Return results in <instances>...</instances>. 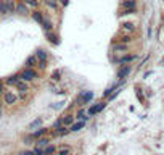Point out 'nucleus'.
Wrapping results in <instances>:
<instances>
[{
    "label": "nucleus",
    "instance_id": "nucleus-1",
    "mask_svg": "<svg viewBox=\"0 0 164 155\" xmlns=\"http://www.w3.org/2000/svg\"><path fill=\"white\" fill-rule=\"evenodd\" d=\"M37 76H39V74H37V71H36L34 68H29V66H26V68L19 73V78H21V79H23V81H28V82H29V81H34Z\"/></svg>",
    "mask_w": 164,
    "mask_h": 155
},
{
    "label": "nucleus",
    "instance_id": "nucleus-2",
    "mask_svg": "<svg viewBox=\"0 0 164 155\" xmlns=\"http://www.w3.org/2000/svg\"><path fill=\"white\" fill-rule=\"evenodd\" d=\"M93 99V92L92 90H82L81 94L77 95V102L79 105H85V103H89Z\"/></svg>",
    "mask_w": 164,
    "mask_h": 155
},
{
    "label": "nucleus",
    "instance_id": "nucleus-3",
    "mask_svg": "<svg viewBox=\"0 0 164 155\" xmlns=\"http://www.w3.org/2000/svg\"><path fill=\"white\" fill-rule=\"evenodd\" d=\"M16 102H18V95L15 94V92H11V90L3 92V103H7V105H15Z\"/></svg>",
    "mask_w": 164,
    "mask_h": 155
},
{
    "label": "nucleus",
    "instance_id": "nucleus-4",
    "mask_svg": "<svg viewBox=\"0 0 164 155\" xmlns=\"http://www.w3.org/2000/svg\"><path fill=\"white\" fill-rule=\"evenodd\" d=\"M37 60H39V65H40V68H45L47 65V60H48V55H47L45 50H37Z\"/></svg>",
    "mask_w": 164,
    "mask_h": 155
},
{
    "label": "nucleus",
    "instance_id": "nucleus-5",
    "mask_svg": "<svg viewBox=\"0 0 164 155\" xmlns=\"http://www.w3.org/2000/svg\"><path fill=\"white\" fill-rule=\"evenodd\" d=\"M105 107H106V103H97V105H93V107H90V108H89L87 115H89V116H93V115L100 113V111H101Z\"/></svg>",
    "mask_w": 164,
    "mask_h": 155
},
{
    "label": "nucleus",
    "instance_id": "nucleus-6",
    "mask_svg": "<svg viewBox=\"0 0 164 155\" xmlns=\"http://www.w3.org/2000/svg\"><path fill=\"white\" fill-rule=\"evenodd\" d=\"M16 13L26 16V15H29V7L24 3V2H19V3H16Z\"/></svg>",
    "mask_w": 164,
    "mask_h": 155
},
{
    "label": "nucleus",
    "instance_id": "nucleus-7",
    "mask_svg": "<svg viewBox=\"0 0 164 155\" xmlns=\"http://www.w3.org/2000/svg\"><path fill=\"white\" fill-rule=\"evenodd\" d=\"M129 73H130V66H129V65H124L122 68H119L118 78H119V79H124L126 76H129Z\"/></svg>",
    "mask_w": 164,
    "mask_h": 155
},
{
    "label": "nucleus",
    "instance_id": "nucleus-8",
    "mask_svg": "<svg viewBox=\"0 0 164 155\" xmlns=\"http://www.w3.org/2000/svg\"><path fill=\"white\" fill-rule=\"evenodd\" d=\"M15 87H16V89L19 90V92H28V90H29V84H28V81H23V79H19V81H18V84H16Z\"/></svg>",
    "mask_w": 164,
    "mask_h": 155
},
{
    "label": "nucleus",
    "instance_id": "nucleus-9",
    "mask_svg": "<svg viewBox=\"0 0 164 155\" xmlns=\"http://www.w3.org/2000/svg\"><path fill=\"white\" fill-rule=\"evenodd\" d=\"M5 5H7V12H8V15L16 12V3H15V0H5Z\"/></svg>",
    "mask_w": 164,
    "mask_h": 155
},
{
    "label": "nucleus",
    "instance_id": "nucleus-10",
    "mask_svg": "<svg viewBox=\"0 0 164 155\" xmlns=\"http://www.w3.org/2000/svg\"><path fill=\"white\" fill-rule=\"evenodd\" d=\"M84 126H85V121H84V120H79L77 123H73V124H71L69 131H81Z\"/></svg>",
    "mask_w": 164,
    "mask_h": 155
},
{
    "label": "nucleus",
    "instance_id": "nucleus-11",
    "mask_svg": "<svg viewBox=\"0 0 164 155\" xmlns=\"http://www.w3.org/2000/svg\"><path fill=\"white\" fill-rule=\"evenodd\" d=\"M19 79H21V78H19V74H13V76L7 78V81H5V82H7L8 86H16Z\"/></svg>",
    "mask_w": 164,
    "mask_h": 155
},
{
    "label": "nucleus",
    "instance_id": "nucleus-12",
    "mask_svg": "<svg viewBox=\"0 0 164 155\" xmlns=\"http://www.w3.org/2000/svg\"><path fill=\"white\" fill-rule=\"evenodd\" d=\"M45 134H47V129L45 128H42V129H39V131H34L29 137L31 139H39V137H42V136H45Z\"/></svg>",
    "mask_w": 164,
    "mask_h": 155
},
{
    "label": "nucleus",
    "instance_id": "nucleus-13",
    "mask_svg": "<svg viewBox=\"0 0 164 155\" xmlns=\"http://www.w3.org/2000/svg\"><path fill=\"white\" fill-rule=\"evenodd\" d=\"M36 65H37V55H31V57H28V60H26V66L34 68Z\"/></svg>",
    "mask_w": 164,
    "mask_h": 155
},
{
    "label": "nucleus",
    "instance_id": "nucleus-14",
    "mask_svg": "<svg viewBox=\"0 0 164 155\" xmlns=\"http://www.w3.org/2000/svg\"><path fill=\"white\" fill-rule=\"evenodd\" d=\"M63 124H65V126H68L69 128L71 124H73L74 123V115H66V116H63Z\"/></svg>",
    "mask_w": 164,
    "mask_h": 155
},
{
    "label": "nucleus",
    "instance_id": "nucleus-15",
    "mask_svg": "<svg viewBox=\"0 0 164 155\" xmlns=\"http://www.w3.org/2000/svg\"><path fill=\"white\" fill-rule=\"evenodd\" d=\"M122 7H124L126 10L135 8V0H124V2H122Z\"/></svg>",
    "mask_w": 164,
    "mask_h": 155
},
{
    "label": "nucleus",
    "instance_id": "nucleus-16",
    "mask_svg": "<svg viewBox=\"0 0 164 155\" xmlns=\"http://www.w3.org/2000/svg\"><path fill=\"white\" fill-rule=\"evenodd\" d=\"M132 60H135V55H124L122 58L118 60V63H130Z\"/></svg>",
    "mask_w": 164,
    "mask_h": 155
},
{
    "label": "nucleus",
    "instance_id": "nucleus-17",
    "mask_svg": "<svg viewBox=\"0 0 164 155\" xmlns=\"http://www.w3.org/2000/svg\"><path fill=\"white\" fill-rule=\"evenodd\" d=\"M50 144V139L48 137H39L37 139V147H45Z\"/></svg>",
    "mask_w": 164,
    "mask_h": 155
},
{
    "label": "nucleus",
    "instance_id": "nucleus-18",
    "mask_svg": "<svg viewBox=\"0 0 164 155\" xmlns=\"http://www.w3.org/2000/svg\"><path fill=\"white\" fill-rule=\"evenodd\" d=\"M55 154H56V147L55 145H50L48 144V147L44 149V155H55Z\"/></svg>",
    "mask_w": 164,
    "mask_h": 155
},
{
    "label": "nucleus",
    "instance_id": "nucleus-19",
    "mask_svg": "<svg viewBox=\"0 0 164 155\" xmlns=\"http://www.w3.org/2000/svg\"><path fill=\"white\" fill-rule=\"evenodd\" d=\"M40 126H42V118H37L29 124V129H36V128H40Z\"/></svg>",
    "mask_w": 164,
    "mask_h": 155
},
{
    "label": "nucleus",
    "instance_id": "nucleus-20",
    "mask_svg": "<svg viewBox=\"0 0 164 155\" xmlns=\"http://www.w3.org/2000/svg\"><path fill=\"white\" fill-rule=\"evenodd\" d=\"M28 7H31V8H37L39 7V0H23Z\"/></svg>",
    "mask_w": 164,
    "mask_h": 155
},
{
    "label": "nucleus",
    "instance_id": "nucleus-21",
    "mask_svg": "<svg viewBox=\"0 0 164 155\" xmlns=\"http://www.w3.org/2000/svg\"><path fill=\"white\" fill-rule=\"evenodd\" d=\"M32 18L39 23V24H42V21H44V16H42V13L40 12H34L32 13Z\"/></svg>",
    "mask_w": 164,
    "mask_h": 155
},
{
    "label": "nucleus",
    "instance_id": "nucleus-22",
    "mask_svg": "<svg viewBox=\"0 0 164 155\" xmlns=\"http://www.w3.org/2000/svg\"><path fill=\"white\" fill-rule=\"evenodd\" d=\"M47 7H50L52 10H58V2L56 0H45Z\"/></svg>",
    "mask_w": 164,
    "mask_h": 155
},
{
    "label": "nucleus",
    "instance_id": "nucleus-23",
    "mask_svg": "<svg viewBox=\"0 0 164 155\" xmlns=\"http://www.w3.org/2000/svg\"><path fill=\"white\" fill-rule=\"evenodd\" d=\"M0 15H2V16L8 15V12H7V5H5V0H0Z\"/></svg>",
    "mask_w": 164,
    "mask_h": 155
},
{
    "label": "nucleus",
    "instance_id": "nucleus-24",
    "mask_svg": "<svg viewBox=\"0 0 164 155\" xmlns=\"http://www.w3.org/2000/svg\"><path fill=\"white\" fill-rule=\"evenodd\" d=\"M114 50L116 52H126L127 50V44H114Z\"/></svg>",
    "mask_w": 164,
    "mask_h": 155
},
{
    "label": "nucleus",
    "instance_id": "nucleus-25",
    "mask_svg": "<svg viewBox=\"0 0 164 155\" xmlns=\"http://www.w3.org/2000/svg\"><path fill=\"white\" fill-rule=\"evenodd\" d=\"M42 26L45 28V31H47V33H48V31H50L52 28H53V24H52V23H50L48 20H44V21H42Z\"/></svg>",
    "mask_w": 164,
    "mask_h": 155
},
{
    "label": "nucleus",
    "instance_id": "nucleus-26",
    "mask_svg": "<svg viewBox=\"0 0 164 155\" xmlns=\"http://www.w3.org/2000/svg\"><path fill=\"white\" fill-rule=\"evenodd\" d=\"M60 76H61V69H56V71L52 74V79H53V81H60Z\"/></svg>",
    "mask_w": 164,
    "mask_h": 155
},
{
    "label": "nucleus",
    "instance_id": "nucleus-27",
    "mask_svg": "<svg viewBox=\"0 0 164 155\" xmlns=\"http://www.w3.org/2000/svg\"><path fill=\"white\" fill-rule=\"evenodd\" d=\"M47 37H48V39H50V42L53 41L55 44H60V41H58V37L55 36V34H50V33H47Z\"/></svg>",
    "mask_w": 164,
    "mask_h": 155
},
{
    "label": "nucleus",
    "instance_id": "nucleus-28",
    "mask_svg": "<svg viewBox=\"0 0 164 155\" xmlns=\"http://www.w3.org/2000/svg\"><path fill=\"white\" fill-rule=\"evenodd\" d=\"M69 154H71V149H69V147L60 149V152H58V155H69Z\"/></svg>",
    "mask_w": 164,
    "mask_h": 155
},
{
    "label": "nucleus",
    "instance_id": "nucleus-29",
    "mask_svg": "<svg viewBox=\"0 0 164 155\" xmlns=\"http://www.w3.org/2000/svg\"><path fill=\"white\" fill-rule=\"evenodd\" d=\"M76 118H77V120H84V121H85V120H87V116H85V113H84V110H81V111H79V113L76 115Z\"/></svg>",
    "mask_w": 164,
    "mask_h": 155
},
{
    "label": "nucleus",
    "instance_id": "nucleus-30",
    "mask_svg": "<svg viewBox=\"0 0 164 155\" xmlns=\"http://www.w3.org/2000/svg\"><path fill=\"white\" fill-rule=\"evenodd\" d=\"M124 29H126V31H134V24H132V23H124Z\"/></svg>",
    "mask_w": 164,
    "mask_h": 155
},
{
    "label": "nucleus",
    "instance_id": "nucleus-31",
    "mask_svg": "<svg viewBox=\"0 0 164 155\" xmlns=\"http://www.w3.org/2000/svg\"><path fill=\"white\" fill-rule=\"evenodd\" d=\"M63 105H65V102H56V103H53V105H52V108H55V110H58V108H61Z\"/></svg>",
    "mask_w": 164,
    "mask_h": 155
},
{
    "label": "nucleus",
    "instance_id": "nucleus-32",
    "mask_svg": "<svg viewBox=\"0 0 164 155\" xmlns=\"http://www.w3.org/2000/svg\"><path fill=\"white\" fill-rule=\"evenodd\" d=\"M34 155H44V149H39V147H37L36 150H34Z\"/></svg>",
    "mask_w": 164,
    "mask_h": 155
},
{
    "label": "nucleus",
    "instance_id": "nucleus-33",
    "mask_svg": "<svg viewBox=\"0 0 164 155\" xmlns=\"http://www.w3.org/2000/svg\"><path fill=\"white\" fill-rule=\"evenodd\" d=\"M19 155H34V150H23L19 152Z\"/></svg>",
    "mask_w": 164,
    "mask_h": 155
},
{
    "label": "nucleus",
    "instance_id": "nucleus-34",
    "mask_svg": "<svg viewBox=\"0 0 164 155\" xmlns=\"http://www.w3.org/2000/svg\"><path fill=\"white\" fill-rule=\"evenodd\" d=\"M119 41H121V42H124V44H127V42H130V37H127V36H126V37H122V39H119Z\"/></svg>",
    "mask_w": 164,
    "mask_h": 155
},
{
    "label": "nucleus",
    "instance_id": "nucleus-35",
    "mask_svg": "<svg viewBox=\"0 0 164 155\" xmlns=\"http://www.w3.org/2000/svg\"><path fill=\"white\" fill-rule=\"evenodd\" d=\"M68 3H69V0H60V5H61V7H68Z\"/></svg>",
    "mask_w": 164,
    "mask_h": 155
},
{
    "label": "nucleus",
    "instance_id": "nucleus-36",
    "mask_svg": "<svg viewBox=\"0 0 164 155\" xmlns=\"http://www.w3.org/2000/svg\"><path fill=\"white\" fill-rule=\"evenodd\" d=\"M3 92H5V89H3V82L0 81V95H3Z\"/></svg>",
    "mask_w": 164,
    "mask_h": 155
},
{
    "label": "nucleus",
    "instance_id": "nucleus-37",
    "mask_svg": "<svg viewBox=\"0 0 164 155\" xmlns=\"http://www.w3.org/2000/svg\"><path fill=\"white\" fill-rule=\"evenodd\" d=\"M19 99H26V92H21V94H19Z\"/></svg>",
    "mask_w": 164,
    "mask_h": 155
},
{
    "label": "nucleus",
    "instance_id": "nucleus-38",
    "mask_svg": "<svg viewBox=\"0 0 164 155\" xmlns=\"http://www.w3.org/2000/svg\"><path fill=\"white\" fill-rule=\"evenodd\" d=\"M2 105H3V102H2V100H0V108H2Z\"/></svg>",
    "mask_w": 164,
    "mask_h": 155
},
{
    "label": "nucleus",
    "instance_id": "nucleus-39",
    "mask_svg": "<svg viewBox=\"0 0 164 155\" xmlns=\"http://www.w3.org/2000/svg\"><path fill=\"white\" fill-rule=\"evenodd\" d=\"M0 116H2V110H0Z\"/></svg>",
    "mask_w": 164,
    "mask_h": 155
},
{
    "label": "nucleus",
    "instance_id": "nucleus-40",
    "mask_svg": "<svg viewBox=\"0 0 164 155\" xmlns=\"http://www.w3.org/2000/svg\"><path fill=\"white\" fill-rule=\"evenodd\" d=\"M163 65H164V58H163Z\"/></svg>",
    "mask_w": 164,
    "mask_h": 155
}]
</instances>
